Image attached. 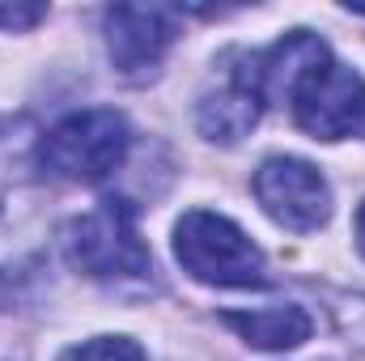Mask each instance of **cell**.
<instances>
[{
	"instance_id": "1",
	"label": "cell",
	"mask_w": 365,
	"mask_h": 361,
	"mask_svg": "<svg viewBox=\"0 0 365 361\" xmlns=\"http://www.w3.org/2000/svg\"><path fill=\"white\" fill-rule=\"evenodd\" d=\"M60 243H64V260L90 280L123 285V280L153 276V255L136 230V208L128 200H102L98 208L73 217Z\"/></svg>"
},
{
	"instance_id": "2",
	"label": "cell",
	"mask_w": 365,
	"mask_h": 361,
	"mask_svg": "<svg viewBox=\"0 0 365 361\" xmlns=\"http://www.w3.org/2000/svg\"><path fill=\"white\" fill-rule=\"evenodd\" d=\"M175 255L195 280L221 285V289H255L264 285L268 264L264 251L247 238L242 225H234L221 213L191 208L175 225Z\"/></svg>"
},
{
	"instance_id": "3",
	"label": "cell",
	"mask_w": 365,
	"mask_h": 361,
	"mask_svg": "<svg viewBox=\"0 0 365 361\" xmlns=\"http://www.w3.org/2000/svg\"><path fill=\"white\" fill-rule=\"evenodd\" d=\"M132 149V128L119 111L93 106L60 119L38 141V166L68 183H102L110 179Z\"/></svg>"
},
{
	"instance_id": "4",
	"label": "cell",
	"mask_w": 365,
	"mask_h": 361,
	"mask_svg": "<svg viewBox=\"0 0 365 361\" xmlns=\"http://www.w3.org/2000/svg\"><path fill=\"white\" fill-rule=\"evenodd\" d=\"M293 119L314 141H349L365 136V77L349 64L327 60L289 93Z\"/></svg>"
},
{
	"instance_id": "5",
	"label": "cell",
	"mask_w": 365,
	"mask_h": 361,
	"mask_svg": "<svg viewBox=\"0 0 365 361\" xmlns=\"http://www.w3.org/2000/svg\"><path fill=\"white\" fill-rule=\"evenodd\" d=\"M179 34L166 4H115L106 9V51L123 81H153Z\"/></svg>"
},
{
	"instance_id": "6",
	"label": "cell",
	"mask_w": 365,
	"mask_h": 361,
	"mask_svg": "<svg viewBox=\"0 0 365 361\" xmlns=\"http://www.w3.org/2000/svg\"><path fill=\"white\" fill-rule=\"evenodd\" d=\"M255 200L276 225L310 234L331 217V187L302 158H268L255 171Z\"/></svg>"
},
{
	"instance_id": "7",
	"label": "cell",
	"mask_w": 365,
	"mask_h": 361,
	"mask_svg": "<svg viewBox=\"0 0 365 361\" xmlns=\"http://www.w3.org/2000/svg\"><path fill=\"white\" fill-rule=\"evenodd\" d=\"M259 115H264V90L255 77V56H225L217 81L195 102L200 132L217 145H234L259 123Z\"/></svg>"
},
{
	"instance_id": "8",
	"label": "cell",
	"mask_w": 365,
	"mask_h": 361,
	"mask_svg": "<svg viewBox=\"0 0 365 361\" xmlns=\"http://www.w3.org/2000/svg\"><path fill=\"white\" fill-rule=\"evenodd\" d=\"M225 327H234L247 345L255 349H272V353H284V349H297L302 340H310L314 323L302 306L284 302V306H259V310H225L221 315Z\"/></svg>"
},
{
	"instance_id": "9",
	"label": "cell",
	"mask_w": 365,
	"mask_h": 361,
	"mask_svg": "<svg viewBox=\"0 0 365 361\" xmlns=\"http://www.w3.org/2000/svg\"><path fill=\"white\" fill-rule=\"evenodd\" d=\"M60 361H149V357L128 336H93V340H81V345L64 349Z\"/></svg>"
},
{
	"instance_id": "10",
	"label": "cell",
	"mask_w": 365,
	"mask_h": 361,
	"mask_svg": "<svg viewBox=\"0 0 365 361\" xmlns=\"http://www.w3.org/2000/svg\"><path fill=\"white\" fill-rule=\"evenodd\" d=\"M331 315H336L340 336H344L349 345H361L365 349V298H340V302L331 306Z\"/></svg>"
},
{
	"instance_id": "11",
	"label": "cell",
	"mask_w": 365,
	"mask_h": 361,
	"mask_svg": "<svg viewBox=\"0 0 365 361\" xmlns=\"http://www.w3.org/2000/svg\"><path fill=\"white\" fill-rule=\"evenodd\" d=\"M47 17V4H0V30H30Z\"/></svg>"
},
{
	"instance_id": "12",
	"label": "cell",
	"mask_w": 365,
	"mask_h": 361,
	"mask_svg": "<svg viewBox=\"0 0 365 361\" xmlns=\"http://www.w3.org/2000/svg\"><path fill=\"white\" fill-rule=\"evenodd\" d=\"M353 230H357V251L365 255V200H361V208H357V221H353Z\"/></svg>"
}]
</instances>
